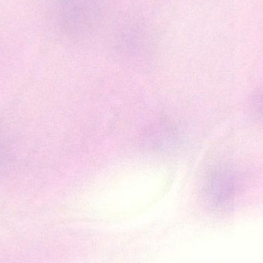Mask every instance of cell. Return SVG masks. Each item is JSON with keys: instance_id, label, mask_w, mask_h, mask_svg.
Wrapping results in <instances>:
<instances>
[{"instance_id": "1", "label": "cell", "mask_w": 263, "mask_h": 263, "mask_svg": "<svg viewBox=\"0 0 263 263\" xmlns=\"http://www.w3.org/2000/svg\"><path fill=\"white\" fill-rule=\"evenodd\" d=\"M57 13L62 29L67 35L87 36L98 26L100 7L97 0H59Z\"/></svg>"}, {"instance_id": "4", "label": "cell", "mask_w": 263, "mask_h": 263, "mask_svg": "<svg viewBox=\"0 0 263 263\" xmlns=\"http://www.w3.org/2000/svg\"><path fill=\"white\" fill-rule=\"evenodd\" d=\"M252 108L253 112L263 120V85L256 89L252 96Z\"/></svg>"}, {"instance_id": "3", "label": "cell", "mask_w": 263, "mask_h": 263, "mask_svg": "<svg viewBox=\"0 0 263 263\" xmlns=\"http://www.w3.org/2000/svg\"><path fill=\"white\" fill-rule=\"evenodd\" d=\"M175 130L172 126L170 125L160 124L158 127L153 128L150 132H148L147 134V138L148 140L150 139L149 143L152 145H156L157 147H164L170 146V145L175 142L174 137H176V135L174 133Z\"/></svg>"}, {"instance_id": "5", "label": "cell", "mask_w": 263, "mask_h": 263, "mask_svg": "<svg viewBox=\"0 0 263 263\" xmlns=\"http://www.w3.org/2000/svg\"><path fill=\"white\" fill-rule=\"evenodd\" d=\"M8 156L6 148L3 144L0 142V175L3 173L7 165Z\"/></svg>"}, {"instance_id": "2", "label": "cell", "mask_w": 263, "mask_h": 263, "mask_svg": "<svg viewBox=\"0 0 263 263\" xmlns=\"http://www.w3.org/2000/svg\"><path fill=\"white\" fill-rule=\"evenodd\" d=\"M243 181L241 172L233 165H217L204 179V194L215 206H227L239 193Z\"/></svg>"}]
</instances>
